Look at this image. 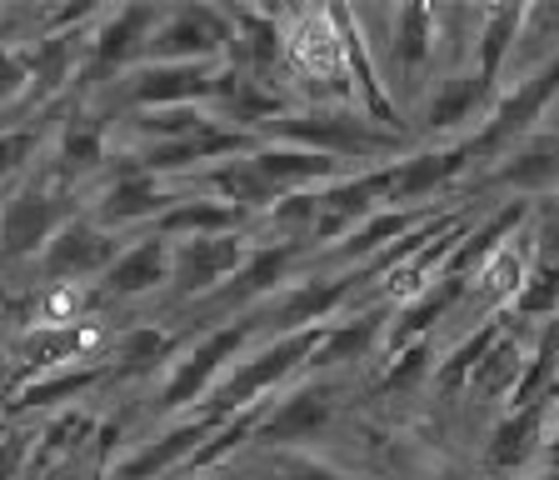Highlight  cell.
Segmentation results:
<instances>
[{
	"label": "cell",
	"mask_w": 559,
	"mask_h": 480,
	"mask_svg": "<svg viewBox=\"0 0 559 480\" xmlns=\"http://www.w3.org/2000/svg\"><path fill=\"white\" fill-rule=\"evenodd\" d=\"M270 136L280 145H305V151H320V155H335V161H380V155H395L400 151V136L395 130H380L360 106L355 110H300V116H275L270 120Z\"/></svg>",
	"instance_id": "6da1fadb"
},
{
	"label": "cell",
	"mask_w": 559,
	"mask_h": 480,
	"mask_svg": "<svg viewBox=\"0 0 559 480\" xmlns=\"http://www.w3.org/2000/svg\"><path fill=\"white\" fill-rule=\"evenodd\" d=\"M325 330L330 326H314V330H295V336H275L260 355H250V361H240L225 381H215V390H210V406L205 415L210 421H230L235 410L255 406L260 396H265L270 386H280V381H290L295 371H305V365L314 361V351L325 346Z\"/></svg>",
	"instance_id": "7a4b0ae2"
},
{
	"label": "cell",
	"mask_w": 559,
	"mask_h": 480,
	"mask_svg": "<svg viewBox=\"0 0 559 480\" xmlns=\"http://www.w3.org/2000/svg\"><path fill=\"white\" fill-rule=\"evenodd\" d=\"M235 46V25L215 5H180L165 11L160 31L145 46V66H175V60H221Z\"/></svg>",
	"instance_id": "3957f363"
},
{
	"label": "cell",
	"mask_w": 559,
	"mask_h": 480,
	"mask_svg": "<svg viewBox=\"0 0 559 480\" xmlns=\"http://www.w3.org/2000/svg\"><path fill=\"white\" fill-rule=\"evenodd\" d=\"M559 95V56H549L545 66H539L530 81H520L514 91H504L500 101H495V110L485 116V126H479V136L469 141V155H500V151H510L520 136H530L535 130V120H539V110L549 106Z\"/></svg>",
	"instance_id": "277c9868"
},
{
	"label": "cell",
	"mask_w": 559,
	"mask_h": 480,
	"mask_svg": "<svg viewBox=\"0 0 559 480\" xmlns=\"http://www.w3.org/2000/svg\"><path fill=\"white\" fill-rule=\"evenodd\" d=\"M325 15H330V25H335L340 60H345V81H349V91H355V101H360V110L380 130H395L400 136V110H395V101H390V91H384L370 46H365V21L355 11H345V5H325Z\"/></svg>",
	"instance_id": "5b68a950"
},
{
	"label": "cell",
	"mask_w": 559,
	"mask_h": 480,
	"mask_svg": "<svg viewBox=\"0 0 559 480\" xmlns=\"http://www.w3.org/2000/svg\"><path fill=\"white\" fill-rule=\"evenodd\" d=\"M250 346V326H215L195 340V351L186 361L175 365V375L165 381V396H160V410H186L195 400H205L215 390V375L235 361V355Z\"/></svg>",
	"instance_id": "8992f818"
},
{
	"label": "cell",
	"mask_w": 559,
	"mask_h": 480,
	"mask_svg": "<svg viewBox=\"0 0 559 480\" xmlns=\"http://www.w3.org/2000/svg\"><path fill=\"white\" fill-rule=\"evenodd\" d=\"M225 81L221 60H175V66H140L130 71V106L135 110H165V106H195L215 95Z\"/></svg>",
	"instance_id": "52a82bcc"
},
{
	"label": "cell",
	"mask_w": 559,
	"mask_h": 480,
	"mask_svg": "<svg viewBox=\"0 0 559 480\" xmlns=\"http://www.w3.org/2000/svg\"><path fill=\"white\" fill-rule=\"evenodd\" d=\"M66 221H70L66 196H50L46 186L15 190V196L0 206V260L35 256L40 246L56 241V231Z\"/></svg>",
	"instance_id": "ba28073f"
},
{
	"label": "cell",
	"mask_w": 559,
	"mask_h": 480,
	"mask_svg": "<svg viewBox=\"0 0 559 480\" xmlns=\"http://www.w3.org/2000/svg\"><path fill=\"white\" fill-rule=\"evenodd\" d=\"M120 260V241L105 225L85 221V215H70L56 231V241L40 256V270L50 281H81V276H105V270Z\"/></svg>",
	"instance_id": "9c48e42d"
},
{
	"label": "cell",
	"mask_w": 559,
	"mask_h": 480,
	"mask_svg": "<svg viewBox=\"0 0 559 480\" xmlns=\"http://www.w3.org/2000/svg\"><path fill=\"white\" fill-rule=\"evenodd\" d=\"M360 281H365V270H345V276H330V281H300V285H290L285 295H275V305H270L260 320H265L275 336H295V330L330 326V316H335L340 305L355 295V285Z\"/></svg>",
	"instance_id": "30bf717a"
},
{
	"label": "cell",
	"mask_w": 559,
	"mask_h": 480,
	"mask_svg": "<svg viewBox=\"0 0 559 480\" xmlns=\"http://www.w3.org/2000/svg\"><path fill=\"white\" fill-rule=\"evenodd\" d=\"M240 266H245L240 235H195V241H180V246H175L170 285H175V295L190 301V295L221 291Z\"/></svg>",
	"instance_id": "8fae6325"
},
{
	"label": "cell",
	"mask_w": 559,
	"mask_h": 480,
	"mask_svg": "<svg viewBox=\"0 0 559 480\" xmlns=\"http://www.w3.org/2000/svg\"><path fill=\"white\" fill-rule=\"evenodd\" d=\"M250 165H255V176L265 180L280 200L300 196V190H314V186H330V180L345 176V161L305 151V145H260V151H250Z\"/></svg>",
	"instance_id": "7c38bea8"
},
{
	"label": "cell",
	"mask_w": 559,
	"mask_h": 480,
	"mask_svg": "<svg viewBox=\"0 0 559 480\" xmlns=\"http://www.w3.org/2000/svg\"><path fill=\"white\" fill-rule=\"evenodd\" d=\"M469 165V141L444 145V151H419L409 161H390V211H415L440 186H450Z\"/></svg>",
	"instance_id": "4fadbf2b"
},
{
	"label": "cell",
	"mask_w": 559,
	"mask_h": 480,
	"mask_svg": "<svg viewBox=\"0 0 559 480\" xmlns=\"http://www.w3.org/2000/svg\"><path fill=\"white\" fill-rule=\"evenodd\" d=\"M250 155L260 151L255 136H245V130H225L221 120H210L205 130H195V136H186V141H170V145H151V151L140 155V171H151V176H160V171H186V165H205V161H225V155Z\"/></svg>",
	"instance_id": "5bb4252c"
},
{
	"label": "cell",
	"mask_w": 559,
	"mask_h": 480,
	"mask_svg": "<svg viewBox=\"0 0 559 480\" xmlns=\"http://www.w3.org/2000/svg\"><path fill=\"white\" fill-rule=\"evenodd\" d=\"M215 425L221 421H210L205 410L200 415H190V421H180L175 431H165L160 441H151V445H140L130 460H120L116 466V480H155L160 470H170V466H180V460H190L200 450V445L215 435Z\"/></svg>",
	"instance_id": "9a60e30c"
},
{
	"label": "cell",
	"mask_w": 559,
	"mask_h": 480,
	"mask_svg": "<svg viewBox=\"0 0 559 480\" xmlns=\"http://www.w3.org/2000/svg\"><path fill=\"white\" fill-rule=\"evenodd\" d=\"M160 21H165L160 5H120L116 15H105V25L91 36L95 66H130L135 56H145Z\"/></svg>",
	"instance_id": "2e32d148"
},
{
	"label": "cell",
	"mask_w": 559,
	"mask_h": 480,
	"mask_svg": "<svg viewBox=\"0 0 559 480\" xmlns=\"http://www.w3.org/2000/svg\"><path fill=\"white\" fill-rule=\"evenodd\" d=\"M465 295H469V281H460V276H435V281L425 285L415 301L400 305V316H395V326H390V336H384V346H390L395 355L409 351V346H415V340H425V330H430L440 316H450Z\"/></svg>",
	"instance_id": "e0dca14e"
},
{
	"label": "cell",
	"mask_w": 559,
	"mask_h": 480,
	"mask_svg": "<svg viewBox=\"0 0 559 480\" xmlns=\"http://www.w3.org/2000/svg\"><path fill=\"white\" fill-rule=\"evenodd\" d=\"M170 266H175V246L170 235H145L140 246L120 250V260L105 270V295H145V291H160L170 281Z\"/></svg>",
	"instance_id": "ac0fdd59"
},
{
	"label": "cell",
	"mask_w": 559,
	"mask_h": 480,
	"mask_svg": "<svg viewBox=\"0 0 559 480\" xmlns=\"http://www.w3.org/2000/svg\"><path fill=\"white\" fill-rule=\"evenodd\" d=\"M175 206V196L160 186V176H151V171H126V176L116 180V186L100 196V206H95V225H130V221H145V215H165Z\"/></svg>",
	"instance_id": "d6986e66"
},
{
	"label": "cell",
	"mask_w": 559,
	"mask_h": 480,
	"mask_svg": "<svg viewBox=\"0 0 559 480\" xmlns=\"http://www.w3.org/2000/svg\"><path fill=\"white\" fill-rule=\"evenodd\" d=\"M435 50H440V11H435V5H419V0L400 5V11L390 15V56H395L400 75L415 81L435 60Z\"/></svg>",
	"instance_id": "ffe728a7"
},
{
	"label": "cell",
	"mask_w": 559,
	"mask_h": 480,
	"mask_svg": "<svg viewBox=\"0 0 559 480\" xmlns=\"http://www.w3.org/2000/svg\"><path fill=\"white\" fill-rule=\"evenodd\" d=\"M95 340H100V330L95 326H81V320H50V326L31 330V336L15 346V355L25 361V371H66V365H75L81 355L95 351Z\"/></svg>",
	"instance_id": "44dd1931"
},
{
	"label": "cell",
	"mask_w": 559,
	"mask_h": 480,
	"mask_svg": "<svg viewBox=\"0 0 559 480\" xmlns=\"http://www.w3.org/2000/svg\"><path fill=\"white\" fill-rule=\"evenodd\" d=\"M330 410H335V396H330L325 386H300V390H290V396L280 400V406L270 410L265 421H260L255 441H260V445L305 441V435H314L320 425L330 421Z\"/></svg>",
	"instance_id": "7402d4cb"
},
{
	"label": "cell",
	"mask_w": 559,
	"mask_h": 480,
	"mask_svg": "<svg viewBox=\"0 0 559 480\" xmlns=\"http://www.w3.org/2000/svg\"><path fill=\"white\" fill-rule=\"evenodd\" d=\"M524 215H530V200H510L504 211H495L479 231H469L460 246H454V256L444 260V276H460V281H469L475 270H485L489 260L500 256L504 246H510L514 235H520V225H524Z\"/></svg>",
	"instance_id": "603a6c76"
},
{
	"label": "cell",
	"mask_w": 559,
	"mask_h": 480,
	"mask_svg": "<svg viewBox=\"0 0 559 480\" xmlns=\"http://www.w3.org/2000/svg\"><path fill=\"white\" fill-rule=\"evenodd\" d=\"M545 421H549V400L510 410V415L495 425V435H489L485 466L489 470H520L535 450H545Z\"/></svg>",
	"instance_id": "cb8c5ba5"
},
{
	"label": "cell",
	"mask_w": 559,
	"mask_h": 480,
	"mask_svg": "<svg viewBox=\"0 0 559 480\" xmlns=\"http://www.w3.org/2000/svg\"><path fill=\"white\" fill-rule=\"evenodd\" d=\"M524 15H530V5H489V11L479 15V25H475V75L489 85V91H495V81H500L510 50L520 46Z\"/></svg>",
	"instance_id": "d4e9b609"
},
{
	"label": "cell",
	"mask_w": 559,
	"mask_h": 480,
	"mask_svg": "<svg viewBox=\"0 0 559 480\" xmlns=\"http://www.w3.org/2000/svg\"><path fill=\"white\" fill-rule=\"evenodd\" d=\"M295 250H300L295 241H280V246H265V250H255V256H245V266L235 270V281L215 291V305H221V311H235V305H250V301H260V295L280 291L285 266L295 260Z\"/></svg>",
	"instance_id": "484cf974"
},
{
	"label": "cell",
	"mask_w": 559,
	"mask_h": 480,
	"mask_svg": "<svg viewBox=\"0 0 559 480\" xmlns=\"http://www.w3.org/2000/svg\"><path fill=\"white\" fill-rule=\"evenodd\" d=\"M105 371H110V365L85 361V365H66V371L35 375V381H25V386L15 390L11 415H31V410H50V406H66V400H81Z\"/></svg>",
	"instance_id": "4316f807"
},
{
	"label": "cell",
	"mask_w": 559,
	"mask_h": 480,
	"mask_svg": "<svg viewBox=\"0 0 559 480\" xmlns=\"http://www.w3.org/2000/svg\"><path fill=\"white\" fill-rule=\"evenodd\" d=\"M230 25L240 36V56L250 60L255 75H275L285 66V25H280V15L255 11V5H235Z\"/></svg>",
	"instance_id": "83f0119b"
},
{
	"label": "cell",
	"mask_w": 559,
	"mask_h": 480,
	"mask_svg": "<svg viewBox=\"0 0 559 480\" xmlns=\"http://www.w3.org/2000/svg\"><path fill=\"white\" fill-rule=\"evenodd\" d=\"M245 225V211H235V206H225V200H175L170 211L160 215V235H235Z\"/></svg>",
	"instance_id": "f1b7e54d"
},
{
	"label": "cell",
	"mask_w": 559,
	"mask_h": 480,
	"mask_svg": "<svg viewBox=\"0 0 559 480\" xmlns=\"http://www.w3.org/2000/svg\"><path fill=\"white\" fill-rule=\"evenodd\" d=\"M485 101H489V85L479 81L475 71L444 75L440 91L430 95L425 120H430V130H454V126H465V120H475L479 110H485Z\"/></svg>",
	"instance_id": "f546056e"
},
{
	"label": "cell",
	"mask_w": 559,
	"mask_h": 480,
	"mask_svg": "<svg viewBox=\"0 0 559 480\" xmlns=\"http://www.w3.org/2000/svg\"><path fill=\"white\" fill-rule=\"evenodd\" d=\"M91 46V40H81L75 31H56V36H46L40 46L31 50V91L46 101V95H56L60 85L70 81V71L81 66V50Z\"/></svg>",
	"instance_id": "4dcf8cb0"
},
{
	"label": "cell",
	"mask_w": 559,
	"mask_h": 480,
	"mask_svg": "<svg viewBox=\"0 0 559 480\" xmlns=\"http://www.w3.org/2000/svg\"><path fill=\"white\" fill-rule=\"evenodd\" d=\"M430 221V215H425ZM419 211H380V215H370L365 225H355V231L345 235V246H335V256L340 260H365V256H380V246L384 241H405L409 231H419Z\"/></svg>",
	"instance_id": "1f68e13d"
},
{
	"label": "cell",
	"mask_w": 559,
	"mask_h": 480,
	"mask_svg": "<svg viewBox=\"0 0 559 480\" xmlns=\"http://www.w3.org/2000/svg\"><path fill=\"white\" fill-rule=\"evenodd\" d=\"M384 320H390V311H365L360 320H349V326H330L325 330V346L314 351L310 365H340V361H360L365 351H370L374 340H380Z\"/></svg>",
	"instance_id": "d6a6232c"
},
{
	"label": "cell",
	"mask_w": 559,
	"mask_h": 480,
	"mask_svg": "<svg viewBox=\"0 0 559 480\" xmlns=\"http://www.w3.org/2000/svg\"><path fill=\"white\" fill-rule=\"evenodd\" d=\"M95 421L91 415H81V410H70V415H56V421L40 431V441H35V456H31V466L40 470V466H60V460H70V456H81V445L85 441H95Z\"/></svg>",
	"instance_id": "836d02e7"
},
{
	"label": "cell",
	"mask_w": 559,
	"mask_h": 480,
	"mask_svg": "<svg viewBox=\"0 0 559 480\" xmlns=\"http://www.w3.org/2000/svg\"><path fill=\"white\" fill-rule=\"evenodd\" d=\"M504 336H510V326H504V316H489L485 326H479L475 336H469L465 346H460V351H454L450 361L440 365V386H444V390H460V386H465V381H469V375H475L479 365L489 361V351H495V346H500Z\"/></svg>",
	"instance_id": "e575fe53"
},
{
	"label": "cell",
	"mask_w": 559,
	"mask_h": 480,
	"mask_svg": "<svg viewBox=\"0 0 559 480\" xmlns=\"http://www.w3.org/2000/svg\"><path fill=\"white\" fill-rule=\"evenodd\" d=\"M500 180L504 186H520V190H545L559 186V141H535L514 151L510 161L500 165Z\"/></svg>",
	"instance_id": "d590c367"
},
{
	"label": "cell",
	"mask_w": 559,
	"mask_h": 480,
	"mask_svg": "<svg viewBox=\"0 0 559 480\" xmlns=\"http://www.w3.org/2000/svg\"><path fill=\"white\" fill-rule=\"evenodd\" d=\"M260 421H265V406H245V410H235L230 421H221L215 425V435H210L205 445H200L195 456H190V466L195 470H205V466H221L225 456H235L245 441H255V431H260Z\"/></svg>",
	"instance_id": "8d00e7d4"
},
{
	"label": "cell",
	"mask_w": 559,
	"mask_h": 480,
	"mask_svg": "<svg viewBox=\"0 0 559 480\" xmlns=\"http://www.w3.org/2000/svg\"><path fill=\"white\" fill-rule=\"evenodd\" d=\"M510 305L520 316H559V266H545V260L530 256L524 285L514 291Z\"/></svg>",
	"instance_id": "74e56055"
},
{
	"label": "cell",
	"mask_w": 559,
	"mask_h": 480,
	"mask_svg": "<svg viewBox=\"0 0 559 480\" xmlns=\"http://www.w3.org/2000/svg\"><path fill=\"white\" fill-rule=\"evenodd\" d=\"M170 351H175V336H170V330H130V336L116 346V375L151 371V365H160Z\"/></svg>",
	"instance_id": "f35d334b"
},
{
	"label": "cell",
	"mask_w": 559,
	"mask_h": 480,
	"mask_svg": "<svg viewBox=\"0 0 559 480\" xmlns=\"http://www.w3.org/2000/svg\"><path fill=\"white\" fill-rule=\"evenodd\" d=\"M130 126L145 130V136H155V145H170V141H186V136L205 130L210 120L200 116L195 106H165V110H135Z\"/></svg>",
	"instance_id": "ab89813d"
},
{
	"label": "cell",
	"mask_w": 559,
	"mask_h": 480,
	"mask_svg": "<svg viewBox=\"0 0 559 480\" xmlns=\"http://www.w3.org/2000/svg\"><path fill=\"white\" fill-rule=\"evenodd\" d=\"M514 386H520V361H514V340L504 336L489 351V361L475 371V390H485V396H514Z\"/></svg>",
	"instance_id": "60d3db41"
},
{
	"label": "cell",
	"mask_w": 559,
	"mask_h": 480,
	"mask_svg": "<svg viewBox=\"0 0 559 480\" xmlns=\"http://www.w3.org/2000/svg\"><path fill=\"white\" fill-rule=\"evenodd\" d=\"M60 161H66L70 171H95V165L105 161L100 126H95V120H75V126L66 130V145H60Z\"/></svg>",
	"instance_id": "b9f144b4"
},
{
	"label": "cell",
	"mask_w": 559,
	"mask_h": 480,
	"mask_svg": "<svg viewBox=\"0 0 559 480\" xmlns=\"http://www.w3.org/2000/svg\"><path fill=\"white\" fill-rule=\"evenodd\" d=\"M31 91V56L15 46H0V106H11Z\"/></svg>",
	"instance_id": "7bdbcfd3"
},
{
	"label": "cell",
	"mask_w": 559,
	"mask_h": 480,
	"mask_svg": "<svg viewBox=\"0 0 559 480\" xmlns=\"http://www.w3.org/2000/svg\"><path fill=\"white\" fill-rule=\"evenodd\" d=\"M275 480H360V476L335 470V466H325V460H314V456H280Z\"/></svg>",
	"instance_id": "ee69618b"
},
{
	"label": "cell",
	"mask_w": 559,
	"mask_h": 480,
	"mask_svg": "<svg viewBox=\"0 0 559 480\" xmlns=\"http://www.w3.org/2000/svg\"><path fill=\"white\" fill-rule=\"evenodd\" d=\"M31 441L35 435L11 431V425H5V435H0V480H15L25 466H31Z\"/></svg>",
	"instance_id": "f6af8a7d"
},
{
	"label": "cell",
	"mask_w": 559,
	"mask_h": 480,
	"mask_svg": "<svg viewBox=\"0 0 559 480\" xmlns=\"http://www.w3.org/2000/svg\"><path fill=\"white\" fill-rule=\"evenodd\" d=\"M35 151V130H0V180L15 176Z\"/></svg>",
	"instance_id": "bcb514c9"
},
{
	"label": "cell",
	"mask_w": 559,
	"mask_h": 480,
	"mask_svg": "<svg viewBox=\"0 0 559 480\" xmlns=\"http://www.w3.org/2000/svg\"><path fill=\"white\" fill-rule=\"evenodd\" d=\"M425 361H430V340H415L409 351L395 355V365H390V375H384V386H409V381L425 371Z\"/></svg>",
	"instance_id": "7dc6e473"
},
{
	"label": "cell",
	"mask_w": 559,
	"mask_h": 480,
	"mask_svg": "<svg viewBox=\"0 0 559 480\" xmlns=\"http://www.w3.org/2000/svg\"><path fill=\"white\" fill-rule=\"evenodd\" d=\"M100 460H105L100 450H95V456L85 460V466H81V456H70V460H60V466H50V470H46V480H100V476H105Z\"/></svg>",
	"instance_id": "c3c4849f"
},
{
	"label": "cell",
	"mask_w": 559,
	"mask_h": 480,
	"mask_svg": "<svg viewBox=\"0 0 559 480\" xmlns=\"http://www.w3.org/2000/svg\"><path fill=\"white\" fill-rule=\"evenodd\" d=\"M549 410H555V431H545V456H549V470H559V390L549 396Z\"/></svg>",
	"instance_id": "681fc988"
},
{
	"label": "cell",
	"mask_w": 559,
	"mask_h": 480,
	"mask_svg": "<svg viewBox=\"0 0 559 480\" xmlns=\"http://www.w3.org/2000/svg\"><path fill=\"white\" fill-rule=\"evenodd\" d=\"M524 480H559V470H539V476H524Z\"/></svg>",
	"instance_id": "f907efd6"
},
{
	"label": "cell",
	"mask_w": 559,
	"mask_h": 480,
	"mask_svg": "<svg viewBox=\"0 0 559 480\" xmlns=\"http://www.w3.org/2000/svg\"><path fill=\"white\" fill-rule=\"evenodd\" d=\"M555 340H559V320H555Z\"/></svg>",
	"instance_id": "816d5d0a"
},
{
	"label": "cell",
	"mask_w": 559,
	"mask_h": 480,
	"mask_svg": "<svg viewBox=\"0 0 559 480\" xmlns=\"http://www.w3.org/2000/svg\"><path fill=\"white\" fill-rule=\"evenodd\" d=\"M0 435H5V421H0Z\"/></svg>",
	"instance_id": "f5cc1de1"
}]
</instances>
